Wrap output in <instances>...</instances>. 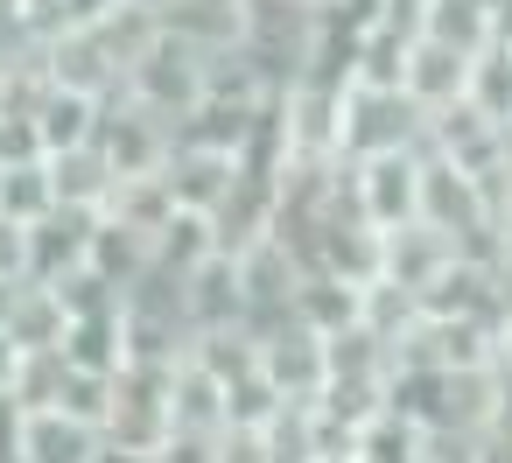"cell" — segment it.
Returning <instances> with one entry per match:
<instances>
[{
    "label": "cell",
    "mask_w": 512,
    "mask_h": 463,
    "mask_svg": "<svg viewBox=\"0 0 512 463\" xmlns=\"http://www.w3.org/2000/svg\"><path fill=\"white\" fill-rule=\"evenodd\" d=\"M351 190H358V218L372 232H400L421 218V155H372V162H358Z\"/></svg>",
    "instance_id": "obj_1"
},
{
    "label": "cell",
    "mask_w": 512,
    "mask_h": 463,
    "mask_svg": "<svg viewBox=\"0 0 512 463\" xmlns=\"http://www.w3.org/2000/svg\"><path fill=\"white\" fill-rule=\"evenodd\" d=\"M36 127H43L50 155H71V148H92V141H99L106 106H99V99H78V92H50L43 113H36Z\"/></svg>",
    "instance_id": "obj_3"
},
{
    "label": "cell",
    "mask_w": 512,
    "mask_h": 463,
    "mask_svg": "<svg viewBox=\"0 0 512 463\" xmlns=\"http://www.w3.org/2000/svg\"><path fill=\"white\" fill-rule=\"evenodd\" d=\"M0 330H8L22 351H64L71 309H64V295H57L50 281H22V288L8 295V316H0Z\"/></svg>",
    "instance_id": "obj_2"
},
{
    "label": "cell",
    "mask_w": 512,
    "mask_h": 463,
    "mask_svg": "<svg viewBox=\"0 0 512 463\" xmlns=\"http://www.w3.org/2000/svg\"><path fill=\"white\" fill-rule=\"evenodd\" d=\"M22 358H29V351H22V344H15L8 330H0V400L15 393V379H22Z\"/></svg>",
    "instance_id": "obj_4"
}]
</instances>
